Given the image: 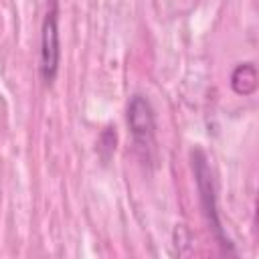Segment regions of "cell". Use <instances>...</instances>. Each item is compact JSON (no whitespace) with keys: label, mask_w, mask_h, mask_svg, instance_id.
Masks as SVG:
<instances>
[{"label":"cell","mask_w":259,"mask_h":259,"mask_svg":"<svg viewBox=\"0 0 259 259\" xmlns=\"http://www.w3.org/2000/svg\"><path fill=\"white\" fill-rule=\"evenodd\" d=\"M59 26H57V4L53 2L51 10L42 22V36H40V75L47 83H53L57 69H59Z\"/></svg>","instance_id":"1"},{"label":"cell","mask_w":259,"mask_h":259,"mask_svg":"<svg viewBox=\"0 0 259 259\" xmlns=\"http://www.w3.org/2000/svg\"><path fill=\"white\" fill-rule=\"evenodd\" d=\"M127 125L134 134V140L142 146L152 142L154 136V113L146 97L134 95L127 105Z\"/></svg>","instance_id":"2"},{"label":"cell","mask_w":259,"mask_h":259,"mask_svg":"<svg viewBox=\"0 0 259 259\" xmlns=\"http://www.w3.org/2000/svg\"><path fill=\"white\" fill-rule=\"evenodd\" d=\"M194 172L198 176V186H200V192H202V202H204V208H206V214L208 219L212 221L214 229H219V223H217V217H214V196H212V180H210V170L206 166V160L200 152H194Z\"/></svg>","instance_id":"3"},{"label":"cell","mask_w":259,"mask_h":259,"mask_svg":"<svg viewBox=\"0 0 259 259\" xmlns=\"http://www.w3.org/2000/svg\"><path fill=\"white\" fill-rule=\"evenodd\" d=\"M231 87L237 95H251L257 89V69L253 63H241L231 75Z\"/></svg>","instance_id":"4"}]
</instances>
